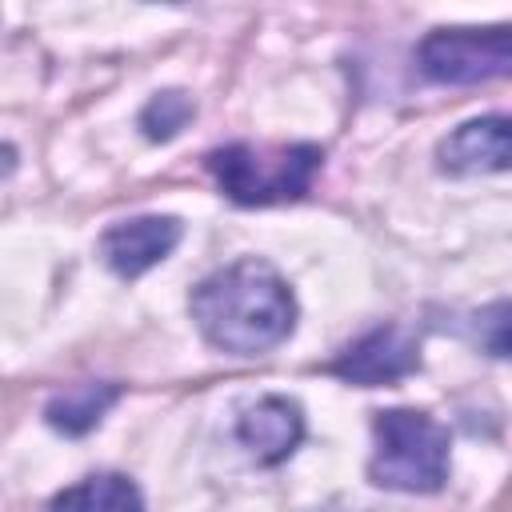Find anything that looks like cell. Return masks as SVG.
<instances>
[{
	"mask_svg": "<svg viewBox=\"0 0 512 512\" xmlns=\"http://www.w3.org/2000/svg\"><path fill=\"white\" fill-rule=\"evenodd\" d=\"M236 436L260 464H280L304 440V412L288 396H264L240 412Z\"/></svg>",
	"mask_w": 512,
	"mask_h": 512,
	"instance_id": "ba28073f",
	"label": "cell"
},
{
	"mask_svg": "<svg viewBox=\"0 0 512 512\" xmlns=\"http://www.w3.org/2000/svg\"><path fill=\"white\" fill-rule=\"evenodd\" d=\"M436 160L452 176L508 172L512 168V116H480L448 132L436 148Z\"/></svg>",
	"mask_w": 512,
	"mask_h": 512,
	"instance_id": "52a82bcc",
	"label": "cell"
},
{
	"mask_svg": "<svg viewBox=\"0 0 512 512\" xmlns=\"http://www.w3.org/2000/svg\"><path fill=\"white\" fill-rule=\"evenodd\" d=\"M324 164L320 144H224L208 152V172L232 204L260 208L300 200Z\"/></svg>",
	"mask_w": 512,
	"mask_h": 512,
	"instance_id": "7a4b0ae2",
	"label": "cell"
},
{
	"mask_svg": "<svg viewBox=\"0 0 512 512\" xmlns=\"http://www.w3.org/2000/svg\"><path fill=\"white\" fill-rule=\"evenodd\" d=\"M120 400V384H96V380H88V384H72V388H64V392H56L48 404H44V420L56 428V432H64V436H84V432H92L100 420H104V412L112 408Z\"/></svg>",
	"mask_w": 512,
	"mask_h": 512,
	"instance_id": "9c48e42d",
	"label": "cell"
},
{
	"mask_svg": "<svg viewBox=\"0 0 512 512\" xmlns=\"http://www.w3.org/2000/svg\"><path fill=\"white\" fill-rule=\"evenodd\" d=\"M468 332L488 356L512 360V300H496V304H484L480 312H472Z\"/></svg>",
	"mask_w": 512,
	"mask_h": 512,
	"instance_id": "8fae6325",
	"label": "cell"
},
{
	"mask_svg": "<svg viewBox=\"0 0 512 512\" xmlns=\"http://www.w3.org/2000/svg\"><path fill=\"white\" fill-rule=\"evenodd\" d=\"M184 236V224L176 216H136V220H120L100 236V256L104 264L124 276L136 280L148 268H156Z\"/></svg>",
	"mask_w": 512,
	"mask_h": 512,
	"instance_id": "8992f818",
	"label": "cell"
},
{
	"mask_svg": "<svg viewBox=\"0 0 512 512\" xmlns=\"http://www.w3.org/2000/svg\"><path fill=\"white\" fill-rule=\"evenodd\" d=\"M188 120H192V100L184 92H156L140 112V128L148 140H172Z\"/></svg>",
	"mask_w": 512,
	"mask_h": 512,
	"instance_id": "7c38bea8",
	"label": "cell"
},
{
	"mask_svg": "<svg viewBox=\"0 0 512 512\" xmlns=\"http://www.w3.org/2000/svg\"><path fill=\"white\" fill-rule=\"evenodd\" d=\"M376 452L368 476L396 492H436L448 480V428L416 408H388L372 416Z\"/></svg>",
	"mask_w": 512,
	"mask_h": 512,
	"instance_id": "3957f363",
	"label": "cell"
},
{
	"mask_svg": "<svg viewBox=\"0 0 512 512\" xmlns=\"http://www.w3.org/2000/svg\"><path fill=\"white\" fill-rule=\"evenodd\" d=\"M416 364H420L416 336L400 324H384V328H372L360 340H352L328 364V372L356 388H380V384L404 380L408 372H416Z\"/></svg>",
	"mask_w": 512,
	"mask_h": 512,
	"instance_id": "5b68a950",
	"label": "cell"
},
{
	"mask_svg": "<svg viewBox=\"0 0 512 512\" xmlns=\"http://www.w3.org/2000/svg\"><path fill=\"white\" fill-rule=\"evenodd\" d=\"M416 64L436 84H484L512 76V24L436 28L420 40Z\"/></svg>",
	"mask_w": 512,
	"mask_h": 512,
	"instance_id": "277c9868",
	"label": "cell"
},
{
	"mask_svg": "<svg viewBox=\"0 0 512 512\" xmlns=\"http://www.w3.org/2000/svg\"><path fill=\"white\" fill-rule=\"evenodd\" d=\"M52 512H144L140 488L120 472H96L52 500Z\"/></svg>",
	"mask_w": 512,
	"mask_h": 512,
	"instance_id": "30bf717a",
	"label": "cell"
},
{
	"mask_svg": "<svg viewBox=\"0 0 512 512\" xmlns=\"http://www.w3.org/2000/svg\"><path fill=\"white\" fill-rule=\"evenodd\" d=\"M188 312L200 336L232 356H260L284 344L296 328V300L288 280L256 256L208 272L192 288Z\"/></svg>",
	"mask_w": 512,
	"mask_h": 512,
	"instance_id": "6da1fadb",
	"label": "cell"
}]
</instances>
